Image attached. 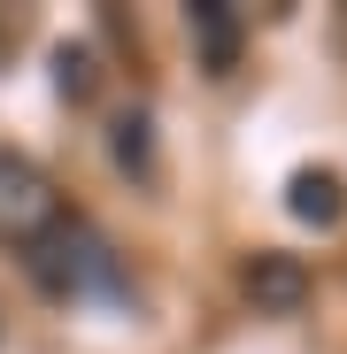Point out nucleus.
Returning <instances> with one entry per match:
<instances>
[{
	"label": "nucleus",
	"mask_w": 347,
	"mask_h": 354,
	"mask_svg": "<svg viewBox=\"0 0 347 354\" xmlns=\"http://www.w3.org/2000/svg\"><path fill=\"white\" fill-rule=\"evenodd\" d=\"M116 162H124L132 177L154 169V139H147V115H139V108H132V115H116Z\"/></svg>",
	"instance_id": "nucleus-6"
},
{
	"label": "nucleus",
	"mask_w": 347,
	"mask_h": 354,
	"mask_svg": "<svg viewBox=\"0 0 347 354\" xmlns=\"http://www.w3.org/2000/svg\"><path fill=\"white\" fill-rule=\"evenodd\" d=\"M54 85H62L70 100H85L93 93V54L85 46H62V54H54Z\"/></svg>",
	"instance_id": "nucleus-7"
},
{
	"label": "nucleus",
	"mask_w": 347,
	"mask_h": 354,
	"mask_svg": "<svg viewBox=\"0 0 347 354\" xmlns=\"http://www.w3.org/2000/svg\"><path fill=\"white\" fill-rule=\"evenodd\" d=\"M285 208H294L301 223H317V231H332L339 216H347V185L332 169H294V185H285Z\"/></svg>",
	"instance_id": "nucleus-5"
},
{
	"label": "nucleus",
	"mask_w": 347,
	"mask_h": 354,
	"mask_svg": "<svg viewBox=\"0 0 347 354\" xmlns=\"http://www.w3.org/2000/svg\"><path fill=\"white\" fill-rule=\"evenodd\" d=\"M31 277L54 292V301H78V292H93V285L116 277V262H108V239H100L93 223L62 216V223H54L46 239L31 247Z\"/></svg>",
	"instance_id": "nucleus-1"
},
{
	"label": "nucleus",
	"mask_w": 347,
	"mask_h": 354,
	"mask_svg": "<svg viewBox=\"0 0 347 354\" xmlns=\"http://www.w3.org/2000/svg\"><path fill=\"white\" fill-rule=\"evenodd\" d=\"M54 223H62V201H54L46 169L16 147H0V247H39Z\"/></svg>",
	"instance_id": "nucleus-2"
},
{
	"label": "nucleus",
	"mask_w": 347,
	"mask_h": 354,
	"mask_svg": "<svg viewBox=\"0 0 347 354\" xmlns=\"http://www.w3.org/2000/svg\"><path fill=\"white\" fill-rule=\"evenodd\" d=\"M186 24H193V39H201V70H208V77H224L231 62H240V8H231V0H193Z\"/></svg>",
	"instance_id": "nucleus-4"
},
{
	"label": "nucleus",
	"mask_w": 347,
	"mask_h": 354,
	"mask_svg": "<svg viewBox=\"0 0 347 354\" xmlns=\"http://www.w3.org/2000/svg\"><path fill=\"white\" fill-rule=\"evenodd\" d=\"M247 301H255V316H294L301 301H309V262L301 254H278V247H263L255 262H247Z\"/></svg>",
	"instance_id": "nucleus-3"
}]
</instances>
